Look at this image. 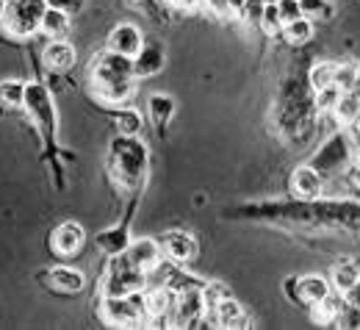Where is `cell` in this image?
Returning <instances> with one entry per match:
<instances>
[{
    "mask_svg": "<svg viewBox=\"0 0 360 330\" xmlns=\"http://www.w3.org/2000/svg\"><path fill=\"white\" fill-rule=\"evenodd\" d=\"M333 114H335V120H338L341 125H352L360 117V97L355 92L341 94L338 103H335V108H333Z\"/></svg>",
    "mask_w": 360,
    "mask_h": 330,
    "instance_id": "obj_24",
    "label": "cell"
},
{
    "mask_svg": "<svg viewBox=\"0 0 360 330\" xmlns=\"http://www.w3.org/2000/svg\"><path fill=\"white\" fill-rule=\"evenodd\" d=\"M211 14H217L219 20H227V17H236L247 8V0H205Z\"/></svg>",
    "mask_w": 360,
    "mask_h": 330,
    "instance_id": "obj_30",
    "label": "cell"
},
{
    "mask_svg": "<svg viewBox=\"0 0 360 330\" xmlns=\"http://www.w3.org/2000/svg\"><path fill=\"white\" fill-rule=\"evenodd\" d=\"M335 87L338 92H358L360 89V67L355 61H344V64H335Z\"/></svg>",
    "mask_w": 360,
    "mask_h": 330,
    "instance_id": "obj_21",
    "label": "cell"
},
{
    "mask_svg": "<svg viewBox=\"0 0 360 330\" xmlns=\"http://www.w3.org/2000/svg\"><path fill=\"white\" fill-rule=\"evenodd\" d=\"M308 81H311L314 92L333 87V84H335V61H319V64H314Z\"/></svg>",
    "mask_w": 360,
    "mask_h": 330,
    "instance_id": "obj_26",
    "label": "cell"
},
{
    "mask_svg": "<svg viewBox=\"0 0 360 330\" xmlns=\"http://www.w3.org/2000/svg\"><path fill=\"white\" fill-rule=\"evenodd\" d=\"M84 241H86V234L78 222H61L53 231V239H50V244L58 255H75L84 247Z\"/></svg>",
    "mask_w": 360,
    "mask_h": 330,
    "instance_id": "obj_11",
    "label": "cell"
},
{
    "mask_svg": "<svg viewBox=\"0 0 360 330\" xmlns=\"http://www.w3.org/2000/svg\"><path fill=\"white\" fill-rule=\"evenodd\" d=\"M42 58H45L47 70L64 72V70H70V67L75 64V58H78V50L70 45L67 39H50V45L45 47Z\"/></svg>",
    "mask_w": 360,
    "mask_h": 330,
    "instance_id": "obj_14",
    "label": "cell"
},
{
    "mask_svg": "<svg viewBox=\"0 0 360 330\" xmlns=\"http://www.w3.org/2000/svg\"><path fill=\"white\" fill-rule=\"evenodd\" d=\"M47 283H50V288H56L61 294H75L86 286V278H84V272H78L72 267H53L47 275Z\"/></svg>",
    "mask_w": 360,
    "mask_h": 330,
    "instance_id": "obj_16",
    "label": "cell"
},
{
    "mask_svg": "<svg viewBox=\"0 0 360 330\" xmlns=\"http://www.w3.org/2000/svg\"><path fill=\"white\" fill-rule=\"evenodd\" d=\"M175 325L178 328H191L202 314H205V303H202V288H183L178 291L175 300Z\"/></svg>",
    "mask_w": 360,
    "mask_h": 330,
    "instance_id": "obj_8",
    "label": "cell"
},
{
    "mask_svg": "<svg viewBox=\"0 0 360 330\" xmlns=\"http://www.w3.org/2000/svg\"><path fill=\"white\" fill-rule=\"evenodd\" d=\"M39 31H42L45 37H50V39H64V37L70 34V14H64V11L47 6Z\"/></svg>",
    "mask_w": 360,
    "mask_h": 330,
    "instance_id": "obj_19",
    "label": "cell"
},
{
    "mask_svg": "<svg viewBox=\"0 0 360 330\" xmlns=\"http://www.w3.org/2000/svg\"><path fill=\"white\" fill-rule=\"evenodd\" d=\"M283 37H285L288 45H305L314 37V20L311 17H300L294 23H285L283 25Z\"/></svg>",
    "mask_w": 360,
    "mask_h": 330,
    "instance_id": "obj_23",
    "label": "cell"
},
{
    "mask_svg": "<svg viewBox=\"0 0 360 330\" xmlns=\"http://www.w3.org/2000/svg\"><path fill=\"white\" fill-rule=\"evenodd\" d=\"M3 14H6V0H0V20H3Z\"/></svg>",
    "mask_w": 360,
    "mask_h": 330,
    "instance_id": "obj_38",
    "label": "cell"
},
{
    "mask_svg": "<svg viewBox=\"0 0 360 330\" xmlns=\"http://www.w3.org/2000/svg\"><path fill=\"white\" fill-rule=\"evenodd\" d=\"M0 103L3 106H22L25 103V84L22 81H0Z\"/></svg>",
    "mask_w": 360,
    "mask_h": 330,
    "instance_id": "obj_27",
    "label": "cell"
},
{
    "mask_svg": "<svg viewBox=\"0 0 360 330\" xmlns=\"http://www.w3.org/2000/svg\"><path fill=\"white\" fill-rule=\"evenodd\" d=\"M333 291V286L327 278H321V275H305V278H300L297 281V297L300 300H305V303H319V300H324L327 294Z\"/></svg>",
    "mask_w": 360,
    "mask_h": 330,
    "instance_id": "obj_18",
    "label": "cell"
},
{
    "mask_svg": "<svg viewBox=\"0 0 360 330\" xmlns=\"http://www.w3.org/2000/svg\"><path fill=\"white\" fill-rule=\"evenodd\" d=\"M161 67H164V47L158 45V42L141 45L139 56L134 58V75L136 78L155 75V72H161Z\"/></svg>",
    "mask_w": 360,
    "mask_h": 330,
    "instance_id": "obj_15",
    "label": "cell"
},
{
    "mask_svg": "<svg viewBox=\"0 0 360 330\" xmlns=\"http://www.w3.org/2000/svg\"><path fill=\"white\" fill-rule=\"evenodd\" d=\"M144 283H147V272L136 269L134 264L128 261V255H117L111 261V269H108V278L103 283V294H111V297H125V294H136V291H144Z\"/></svg>",
    "mask_w": 360,
    "mask_h": 330,
    "instance_id": "obj_5",
    "label": "cell"
},
{
    "mask_svg": "<svg viewBox=\"0 0 360 330\" xmlns=\"http://www.w3.org/2000/svg\"><path fill=\"white\" fill-rule=\"evenodd\" d=\"M117 125H120V134L122 137H136L141 131V117L134 114V111H122L120 120H117Z\"/></svg>",
    "mask_w": 360,
    "mask_h": 330,
    "instance_id": "obj_32",
    "label": "cell"
},
{
    "mask_svg": "<svg viewBox=\"0 0 360 330\" xmlns=\"http://www.w3.org/2000/svg\"><path fill=\"white\" fill-rule=\"evenodd\" d=\"M338 87L333 84V87H327V89H319L316 92V111H333L335 108V103H338Z\"/></svg>",
    "mask_w": 360,
    "mask_h": 330,
    "instance_id": "obj_31",
    "label": "cell"
},
{
    "mask_svg": "<svg viewBox=\"0 0 360 330\" xmlns=\"http://www.w3.org/2000/svg\"><path fill=\"white\" fill-rule=\"evenodd\" d=\"M100 319L111 328H139L147 322V305H144V291L125 294V297H111L103 294L100 300Z\"/></svg>",
    "mask_w": 360,
    "mask_h": 330,
    "instance_id": "obj_3",
    "label": "cell"
},
{
    "mask_svg": "<svg viewBox=\"0 0 360 330\" xmlns=\"http://www.w3.org/2000/svg\"><path fill=\"white\" fill-rule=\"evenodd\" d=\"M147 167V150L136 137H120L111 141V175L120 186L134 189Z\"/></svg>",
    "mask_w": 360,
    "mask_h": 330,
    "instance_id": "obj_2",
    "label": "cell"
},
{
    "mask_svg": "<svg viewBox=\"0 0 360 330\" xmlns=\"http://www.w3.org/2000/svg\"><path fill=\"white\" fill-rule=\"evenodd\" d=\"M31 114V120L37 122V128L42 131L45 139H53V131H56V108H53V100L42 84H28L25 87V103H22Z\"/></svg>",
    "mask_w": 360,
    "mask_h": 330,
    "instance_id": "obj_6",
    "label": "cell"
},
{
    "mask_svg": "<svg viewBox=\"0 0 360 330\" xmlns=\"http://www.w3.org/2000/svg\"><path fill=\"white\" fill-rule=\"evenodd\" d=\"M291 189L297 197H305V200H314L321 194V175L316 172L314 167H300L291 178Z\"/></svg>",
    "mask_w": 360,
    "mask_h": 330,
    "instance_id": "obj_17",
    "label": "cell"
},
{
    "mask_svg": "<svg viewBox=\"0 0 360 330\" xmlns=\"http://www.w3.org/2000/svg\"><path fill=\"white\" fill-rule=\"evenodd\" d=\"M311 317H314L316 325H324V328H330V325H335V322H338V317H341V303H338V300H333V297L327 294L324 300L314 303V311H311Z\"/></svg>",
    "mask_w": 360,
    "mask_h": 330,
    "instance_id": "obj_22",
    "label": "cell"
},
{
    "mask_svg": "<svg viewBox=\"0 0 360 330\" xmlns=\"http://www.w3.org/2000/svg\"><path fill=\"white\" fill-rule=\"evenodd\" d=\"M47 11V0H6V14H3V28L17 37H34L42 25V17Z\"/></svg>",
    "mask_w": 360,
    "mask_h": 330,
    "instance_id": "obj_4",
    "label": "cell"
},
{
    "mask_svg": "<svg viewBox=\"0 0 360 330\" xmlns=\"http://www.w3.org/2000/svg\"><path fill=\"white\" fill-rule=\"evenodd\" d=\"M300 8H302V14H305V17H316V14L327 17V14H330L327 0H300Z\"/></svg>",
    "mask_w": 360,
    "mask_h": 330,
    "instance_id": "obj_34",
    "label": "cell"
},
{
    "mask_svg": "<svg viewBox=\"0 0 360 330\" xmlns=\"http://www.w3.org/2000/svg\"><path fill=\"white\" fill-rule=\"evenodd\" d=\"M344 303H347V305H355V308H360V278L352 283L347 291H344Z\"/></svg>",
    "mask_w": 360,
    "mask_h": 330,
    "instance_id": "obj_36",
    "label": "cell"
},
{
    "mask_svg": "<svg viewBox=\"0 0 360 330\" xmlns=\"http://www.w3.org/2000/svg\"><path fill=\"white\" fill-rule=\"evenodd\" d=\"M277 8H280V17H283V25L305 17L302 8H300V0H277Z\"/></svg>",
    "mask_w": 360,
    "mask_h": 330,
    "instance_id": "obj_33",
    "label": "cell"
},
{
    "mask_svg": "<svg viewBox=\"0 0 360 330\" xmlns=\"http://www.w3.org/2000/svg\"><path fill=\"white\" fill-rule=\"evenodd\" d=\"M47 6L50 8H58V11H64V14H78L81 8H84V0H47Z\"/></svg>",
    "mask_w": 360,
    "mask_h": 330,
    "instance_id": "obj_35",
    "label": "cell"
},
{
    "mask_svg": "<svg viewBox=\"0 0 360 330\" xmlns=\"http://www.w3.org/2000/svg\"><path fill=\"white\" fill-rule=\"evenodd\" d=\"M205 314L211 317V322H214L217 328H247L244 308H241V303H236L233 297H225L217 308H211V311H205Z\"/></svg>",
    "mask_w": 360,
    "mask_h": 330,
    "instance_id": "obj_13",
    "label": "cell"
},
{
    "mask_svg": "<svg viewBox=\"0 0 360 330\" xmlns=\"http://www.w3.org/2000/svg\"><path fill=\"white\" fill-rule=\"evenodd\" d=\"M161 247H164V255H167L169 261H175V264H188V261H194V255H197V241H194V236L180 234V231H172V234L164 236V239H161Z\"/></svg>",
    "mask_w": 360,
    "mask_h": 330,
    "instance_id": "obj_12",
    "label": "cell"
},
{
    "mask_svg": "<svg viewBox=\"0 0 360 330\" xmlns=\"http://www.w3.org/2000/svg\"><path fill=\"white\" fill-rule=\"evenodd\" d=\"M125 255H128V261L134 264L136 269L153 272V269L161 267L164 247H161V241H155V239H136V241H131V244L125 247Z\"/></svg>",
    "mask_w": 360,
    "mask_h": 330,
    "instance_id": "obj_7",
    "label": "cell"
},
{
    "mask_svg": "<svg viewBox=\"0 0 360 330\" xmlns=\"http://www.w3.org/2000/svg\"><path fill=\"white\" fill-rule=\"evenodd\" d=\"M175 300L178 291L169 286H158L153 291L144 294V305H147V322H161L164 317H169L175 311Z\"/></svg>",
    "mask_w": 360,
    "mask_h": 330,
    "instance_id": "obj_10",
    "label": "cell"
},
{
    "mask_svg": "<svg viewBox=\"0 0 360 330\" xmlns=\"http://www.w3.org/2000/svg\"><path fill=\"white\" fill-rule=\"evenodd\" d=\"M261 28H264L269 37H274V34H280V31H283V17H280L277 3L266 0V3L261 6Z\"/></svg>",
    "mask_w": 360,
    "mask_h": 330,
    "instance_id": "obj_28",
    "label": "cell"
},
{
    "mask_svg": "<svg viewBox=\"0 0 360 330\" xmlns=\"http://www.w3.org/2000/svg\"><path fill=\"white\" fill-rule=\"evenodd\" d=\"M141 45H144V34L136 28L134 23H122V25L111 28V34H108V50H114L120 56L136 58Z\"/></svg>",
    "mask_w": 360,
    "mask_h": 330,
    "instance_id": "obj_9",
    "label": "cell"
},
{
    "mask_svg": "<svg viewBox=\"0 0 360 330\" xmlns=\"http://www.w3.org/2000/svg\"><path fill=\"white\" fill-rule=\"evenodd\" d=\"M134 78V58L128 56L105 50L91 61V89L103 103H128L136 89Z\"/></svg>",
    "mask_w": 360,
    "mask_h": 330,
    "instance_id": "obj_1",
    "label": "cell"
},
{
    "mask_svg": "<svg viewBox=\"0 0 360 330\" xmlns=\"http://www.w3.org/2000/svg\"><path fill=\"white\" fill-rule=\"evenodd\" d=\"M172 3H178V6H194V3H200V0H172Z\"/></svg>",
    "mask_w": 360,
    "mask_h": 330,
    "instance_id": "obj_37",
    "label": "cell"
},
{
    "mask_svg": "<svg viewBox=\"0 0 360 330\" xmlns=\"http://www.w3.org/2000/svg\"><path fill=\"white\" fill-rule=\"evenodd\" d=\"M172 114H175V100H172L169 94L155 92L153 97H150V117H153V122L158 125V131L169 125Z\"/></svg>",
    "mask_w": 360,
    "mask_h": 330,
    "instance_id": "obj_20",
    "label": "cell"
},
{
    "mask_svg": "<svg viewBox=\"0 0 360 330\" xmlns=\"http://www.w3.org/2000/svg\"><path fill=\"white\" fill-rule=\"evenodd\" d=\"M360 278V269L352 264V261H341V264H335L333 267V278H330V286L338 291V294H344L352 283Z\"/></svg>",
    "mask_w": 360,
    "mask_h": 330,
    "instance_id": "obj_25",
    "label": "cell"
},
{
    "mask_svg": "<svg viewBox=\"0 0 360 330\" xmlns=\"http://www.w3.org/2000/svg\"><path fill=\"white\" fill-rule=\"evenodd\" d=\"M225 297H230V288H227V283L222 281H211L202 286V303H205V311H211V308H217Z\"/></svg>",
    "mask_w": 360,
    "mask_h": 330,
    "instance_id": "obj_29",
    "label": "cell"
}]
</instances>
